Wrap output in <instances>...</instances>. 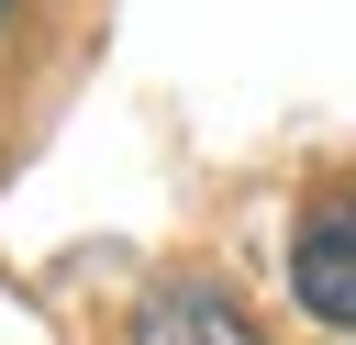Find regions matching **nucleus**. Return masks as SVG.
<instances>
[{
  "instance_id": "f257e3e1",
  "label": "nucleus",
  "mask_w": 356,
  "mask_h": 345,
  "mask_svg": "<svg viewBox=\"0 0 356 345\" xmlns=\"http://www.w3.org/2000/svg\"><path fill=\"white\" fill-rule=\"evenodd\" d=\"M289 289L312 323L356 334V189H323L300 223H289Z\"/></svg>"
},
{
  "instance_id": "f03ea898",
  "label": "nucleus",
  "mask_w": 356,
  "mask_h": 345,
  "mask_svg": "<svg viewBox=\"0 0 356 345\" xmlns=\"http://www.w3.org/2000/svg\"><path fill=\"white\" fill-rule=\"evenodd\" d=\"M134 345H267V334L222 278H156L134 300Z\"/></svg>"
},
{
  "instance_id": "7ed1b4c3",
  "label": "nucleus",
  "mask_w": 356,
  "mask_h": 345,
  "mask_svg": "<svg viewBox=\"0 0 356 345\" xmlns=\"http://www.w3.org/2000/svg\"><path fill=\"white\" fill-rule=\"evenodd\" d=\"M0 22H11V0H0Z\"/></svg>"
}]
</instances>
